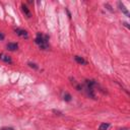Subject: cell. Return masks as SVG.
Listing matches in <instances>:
<instances>
[{
    "label": "cell",
    "mask_w": 130,
    "mask_h": 130,
    "mask_svg": "<svg viewBox=\"0 0 130 130\" xmlns=\"http://www.w3.org/2000/svg\"><path fill=\"white\" fill-rule=\"evenodd\" d=\"M63 100H64L65 102H70V101L72 100V97H71V95H70V94L65 93V94L63 95Z\"/></svg>",
    "instance_id": "cell-9"
},
{
    "label": "cell",
    "mask_w": 130,
    "mask_h": 130,
    "mask_svg": "<svg viewBox=\"0 0 130 130\" xmlns=\"http://www.w3.org/2000/svg\"><path fill=\"white\" fill-rule=\"evenodd\" d=\"M6 48H7V50L8 51H16L17 49H18V44L17 43H8L7 45H6Z\"/></svg>",
    "instance_id": "cell-6"
},
{
    "label": "cell",
    "mask_w": 130,
    "mask_h": 130,
    "mask_svg": "<svg viewBox=\"0 0 130 130\" xmlns=\"http://www.w3.org/2000/svg\"><path fill=\"white\" fill-rule=\"evenodd\" d=\"M74 60H75L78 64H81V65H85V64H86V61H85L82 57H80V56H77V55L74 56Z\"/></svg>",
    "instance_id": "cell-8"
},
{
    "label": "cell",
    "mask_w": 130,
    "mask_h": 130,
    "mask_svg": "<svg viewBox=\"0 0 130 130\" xmlns=\"http://www.w3.org/2000/svg\"><path fill=\"white\" fill-rule=\"evenodd\" d=\"M123 24H124V26H125V27H127V28L129 29V26H128V24H127V23H123Z\"/></svg>",
    "instance_id": "cell-14"
},
{
    "label": "cell",
    "mask_w": 130,
    "mask_h": 130,
    "mask_svg": "<svg viewBox=\"0 0 130 130\" xmlns=\"http://www.w3.org/2000/svg\"><path fill=\"white\" fill-rule=\"evenodd\" d=\"M0 130H13V128L12 127H2Z\"/></svg>",
    "instance_id": "cell-12"
},
{
    "label": "cell",
    "mask_w": 130,
    "mask_h": 130,
    "mask_svg": "<svg viewBox=\"0 0 130 130\" xmlns=\"http://www.w3.org/2000/svg\"><path fill=\"white\" fill-rule=\"evenodd\" d=\"M110 127L109 123H102L99 127V130H108V128Z\"/></svg>",
    "instance_id": "cell-10"
},
{
    "label": "cell",
    "mask_w": 130,
    "mask_h": 130,
    "mask_svg": "<svg viewBox=\"0 0 130 130\" xmlns=\"http://www.w3.org/2000/svg\"><path fill=\"white\" fill-rule=\"evenodd\" d=\"M4 38H5L4 34H3V33H1V32H0V41H2V40H4Z\"/></svg>",
    "instance_id": "cell-13"
},
{
    "label": "cell",
    "mask_w": 130,
    "mask_h": 130,
    "mask_svg": "<svg viewBox=\"0 0 130 130\" xmlns=\"http://www.w3.org/2000/svg\"><path fill=\"white\" fill-rule=\"evenodd\" d=\"M14 32L17 36L21 37V38H25V39H28L29 38V33L26 31V30H23V29H19V28H15L14 29Z\"/></svg>",
    "instance_id": "cell-3"
},
{
    "label": "cell",
    "mask_w": 130,
    "mask_h": 130,
    "mask_svg": "<svg viewBox=\"0 0 130 130\" xmlns=\"http://www.w3.org/2000/svg\"><path fill=\"white\" fill-rule=\"evenodd\" d=\"M28 64H29V66H30L31 68H34V69H38V68H39V67H38V65H37V64H35V63L29 62Z\"/></svg>",
    "instance_id": "cell-11"
},
{
    "label": "cell",
    "mask_w": 130,
    "mask_h": 130,
    "mask_svg": "<svg viewBox=\"0 0 130 130\" xmlns=\"http://www.w3.org/2000/svg\"><path fill=\"white\" fill-rule=\"evenodd\" d=\"M0 60H2L3 62L8 63V64H12V59H11V58H10L8 55L3 54V53L0 54Z\"/></svg>",
    "instance_id": "cell-4"
},
{
    "label": "cell",
    "mask_w": 130,
    "mask_h": 130,
    "mask_svg": "<svg viewBox=\"0 0 130 130\" xmlns=\"http://www.w3.org/2000/svg\"><path fill=\"white\" fill-rule=\"evenodd\" d=\"M98 83L96 80L94 79H86L84 81V84L83 86L81 85V90L84 91V93L86 94V96L89 98H92V99H96V95H95V90L94 88L97 86Z\"/></svg>",
    "instance_id": "cell-1"
},
{
    "label": "cell",
    "mask_w": 130,
    "mask_h": 130,
    "mask_svg": "<svg viewBox=\"0 0 130 130\" xmlns=\"http://www.w3.org/2000/svg\"><path fill=\"white\" fill-rule=\"evenodd\" d=\"M118 6H119V8H120V10L127 16V17H130V14H129V11H128V9L125 7V5L122 3V2H118Z\"/></svg>",
    "instance_id": "cell-5"
},
{
    "label": "cell",
    "mask_w": 130,
    "mask_h": 130,
    "mask_svg": "<svg viewBox=\"0 0 130 130\" xmlns=\"http://www.w3.org/2000/svg\"><path fill=\"white\" fill-rule=\"evenodd\" d=\"M21 10H23V12L25 13V15H26L27 17H29V18L32 17V13H31L29 7H28L26 4H21Z\"/></svg>",
    "instance_id": "cell-7"
},
{
    "label": "cell",
    "mask_w": 130,
    "mask_h": 130,
    "mask_svg": "<svg viewBox=\"0 0 130 130\" xmlns=\"http://www.w3.org/2000/svg\"><path fill=\"white\" fill-rule=\"evenodd\" d=\"M35 43L42 50H49V48H50V46H49V36L48 35H43L41 33H38L37 37L35 39Z\"/></svg>",
    "instance_id": "cell-2"
}]
</instances>
